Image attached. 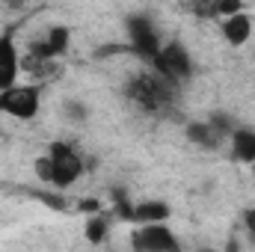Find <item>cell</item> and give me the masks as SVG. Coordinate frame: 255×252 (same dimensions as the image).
I'll return each instance as SVG.
<instances>
[{"mask_svg": "<svg viewBox=\"0 0 255 252\" xmlns=\"http://www.w3.org/2000/svg\"><path fill=\"white\" fill-rule=\"evenodd\" d=\"M45 154L51 160V184L54 187L65 190L83 175V157L77 154V148L71 142L57 139V142H51V148Z\"/></svg>", "mask_w": 255, "mask_h": 252, "instance_id": "obj_1", "label": "cell"}, {"mask_svg": "<svg viewBox=\"0 0 255 252\" xmlns=\"http://www.w3.org/2000/svg\"><path fill=\"white\" fill-rule=\"evenodd\" d=\"M42 107V89L30 86V83H12L6 89H0V113H6L9 119L27 122L39 113Z\"/></svg>", "mask_w": 255, "mask_h": 252, "instance_id": "obj_2", "label": "cell"}, {"mask_svg": "<svg viewBox=\"0 0 255 252\" xmlns=\"http://www.w3.org/2000/svg\"><path fill=\"white\" fill-rule=\"evenodd\" d=\"M154 68L169 80V83H181L193 74V57L187 54V48L181 42H169V45H160V51L154 54Z\"/></svg>", "mask_w": 255, "mask_h": 252, "instance_id": "obj_3", "label": "cell"}, {"mask_svg": "<svg viewBox=\"0 0 255 252\" xmlns=\"http://www.w3.org/2000/svg\"><path fill=\"white\" fill-rule=\"evenodd\" d=\"M130 244H133V250H139V252H172V250H178V238H175V232L166 226V220H163V223H139V229L133 232Z\"/></svg>", "mask_w": 255, "mask_h": 252, "instance_id": "obj_4", "label": "cell"}, {"mask_svg": "<svg viewBox=\"0 0 255 252\" xmlns=\"http://www.w3.org/2000/svg\"><path fill=\"white\" fill-rule=\"evenodd\" d=\"M220 30H223L226 45H232V48H244V45L253 39L255 21H253V15H250L247 9H241V12L226 15V18H223V24H220Z\"/></svg>", "mask_w": 255, "mask_h": 252, "instance_id": "obj_5", "label": "cell"}, {"mask_svg": "<svg viewBox=\"0 0 255 252\" xmlns=\"http://www.w3.org/2000/svg\"><path fill=\"white\" fill-rule=\"evenodd\" d=\"M18 74H21V51L12 33H3L0 36V89L18 83Z\"/></svg>", "mask_w": 255, "mask_h": 252, "instance_id": "obj_6", "label": "cell"}, {"mask_svg": "<svg viewBox=\"0 0 255 252\" xmlns=\"http://www.w3.org/2000/svg\"><path fill=\"white\" fill-rule=\"evenodd\" d=\"M130 45H133L142 57H151V60H154V54L160 51V39H157L154 27H151L148 21H142V18H133V21H130Z\"/></svg>", "mask_w": 255, "mask_h": 252, "instance_id": "obj_7", "label": "cell"}, {"mask_svg": "<svg viewBox=\"0 0 255 252\" xmlns=\"http://www.w3.org/2000/svg\"><path fill=\"white\" fill-rule=\"evenodd\" d=\"M229 139H232V157L238 163L255 166V130L253 127H235L229 133Z\"/></svg>", "mask_w": 255, "mask_h": 252, "instance_id": "obj_8", "label": "cell"}, {"mask_svg": "<svg viewBox=\"0 0 255 252\" xmlns=\"http://www.w3.org/2000/svg\"><path fill=\"white\" fill-rule=\"evenodd\" d=\"M169 205L166 202H139V205H133V214H130V223H163V220H169Z\"/></svg>", "mask_w": 255, "mask_h": 252, "instance_id": "obj_9", "label": "cell"}, {"mask_svg": "<svg viewBox=\"0 0 255 252\" xmlns=\"http://www.w3.org/2000/svg\"><path fill=\"white\" fill-rule=\"evenodd\" d=\"M184 133H187V139H190L193 145H199V148H217L220 145V133L214 130L211 122H190V125L184 127Z\"/></svg>", "mask_w": 255, "mask_h": 252, "instance_id": "obj_10", "label": "cell"}, {"mask_svg": "<svg viewBox=\"0 0 255 252\" xmlns=\"http://www.w3.org/2000/svg\"><path fill=\"white\" fill-rule=\"evenodd\" d=\"M83 235H86V241L89 244H104V238H107V220H104V214H95V217H89L86 220V229H83Z\"/></svg>", "mask_w": 255, "mask_h": 252, "instance_id": "obj_11", "label": "cell"}, {"mask_svg": "<svg viewBox=\"0 0 255 252\" xmlns=\"http://www.w3.org/2000/svg\"><path fill=\"white\" fill-rule=\"evenodd\" d=\"M33 172L39 175V181L51 184V160H48V154H42V157H36V160H33Z\"/></svg>", "mask_w": 255, "mask_h": 252, "instance_id": "obj_12", "label": "cell"}, {"mask_svg": "<svg viewBox=\"0 0 255 252\" xmlns=\"http://www.w3.org/2000/svg\"><path fill=\"white\" fill-rule=\"evenodd\" d=\"M214 6H217V15L226 18L232 12H241L244 9V0H214Z\"/></svg>", "mask_w": 255, "mask_h": 252, "instance_id": "obj_13", "label": "cell"}, {"mask_svg": "<svg viewBox=\"0 0 255 252\" xmlns=\"http://www.w3.org/2000/svg\"><path fill=\"white\" fill-rule=\"evenodd\" d=\"M244 226H247V232L253 235V241H255V208H247L244 211Z\"/></svg>", "mask_w": 255, "mask_h": 252, "instance_id": "obj_14", "label": "cell"}]
</instances>
